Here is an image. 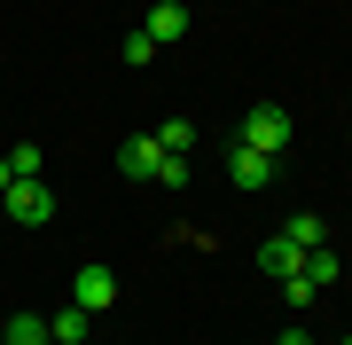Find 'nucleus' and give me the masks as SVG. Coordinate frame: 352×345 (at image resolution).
<instances>
[{
  "mask_svg": "<svg viewBox=\"0 0 352 345\" xmlns=\"http://www.w3.org/2000/svg\"><path fill=\"white\" fill-rule=\"evenodd\" d=\"M235 141H251V149H266V157H289V141H298V126H289V110L258 103V110H243V134H235Z\"/></svg>",
  "mask_w": 352,
  "mask_h": 345,
  "instance_id": "1",
  "label": "nucleus"
},
{
  "mask_svg": "<svg viewBox=\"0 0 352 345\" xmlns=\"http://www.w3.org/2000/svg\"><path fill=\"white\" fill-rule=\"evenodd\" d=\"M0 212H8L16 228H39V220H55V189L47 180H8V189H0Z\"/></svg>",
  "mask_w": 352,
  "mask_h": 345,
  "instance_id": "2",
  "label": "nucleus"
},
{
  "mask_svg": "<svg viewBox=\"0 0 352 345\" xmlns=\"http://www.w3.org/2000/svg\"><path fill=\"white\" fill-rule=\"evenodd\" d=\"M227 180H235L243 196H266L282 180V157H266V149H251V141H235V157H227Z\"/></svg>",
  "mask_w": 352,
  "mask_h": 345,
  "instance_id": "3",
  "label": "nucleus"
},
{
  "mask_svg": "<svg viewBox=\"0 0 352 345\" xmlns=\"http://www.w3.org/2000/svg\"><path fill=\"white\" fill-rule=\"evenodd\" d=\"M71 306H78V314H110V306H118V275L102 267V259H87V267L71 275Z\"/></svg>",
  "mask_w": 352,
  "mask_h": 345,
  "instance_id": "4",
  "label": "nucleus"
},
{
  "mask_svg": "<svg viewBox=\"0 0 352 345\" xmlns=\"http://www.w3.org/2000/svg\"><path fill=\"white\" fill-rule=\"evenodd\" d=\"M298 267H305V251H298V243H289V236H266V243H258V275H274V282H289Z\"/></svg>",
  "mask_w": 352,
  "mask_h": 345,
  "instance_id": "5",
  "label": "nucleus"
},
{
  "mask_svg": "<svg viewBox=\"0 0 352 345\" xmlns=\"http://www.w3.org/2000/svg\"><path fill=\"white\" fill-rule=\"evenodd\" d=\"M141 32H149L157 48H173V39H188V8H180V0H157V8H149V24H141Z\"/></svg>",
  "mask_w": 352,
  "mask_h": 345,
  "instance_id": "6",
  "label": "nucleus"
},
{
  "mask_svg": "<svg viewBox=\"0 0 352 345\" xmlns=\"http://www.w3.org/2000/svg\"><path fill=\"white\" fill-rule=\"evenodd\" d=\"M157 157H164L157 134H133L126 149H118V165H126V180H157Z\"/></svg>",
  "mask_w": 352,
  "mask_h": 345,
  "instance_id": "7",
  "label": "nucleus"
},
{
  "mask_svg": "<svg viewBox=\"0 0 352 345\" xmlns=\"http://www.w3.org/2000/svg\"><path fill=\"white\" fill-rule=\"evenodd\" d=\"M87 330H94V314H78V306H55L47 314V337L55 345H87Z\"/></svg>",
  "mask_w": 352,
  "mask_h": 345,
  "instance_id": "8",
  "label": "nucleus"
},
{
  "mask_svg": "<svg viewBox=\"0 0 352 345\" xmlns=\"http://www.w3.org/2000/svg\"><path fill=\"white\" fill-rule=\"evenodd\" d=\"M282 236L298 243V251H314V243H329V220H321V212H289V220H282Z\"/></svg>",
  "mask_w": 352,
  "mask_h": 345,
  "instance_id": "9",
  "label": "nucleus"
},
{
  "mask_svg": "<svg viewBox=\"0 0 352 345\" xmlns=\"http://www.w3.org/2000/svg\"><path fill=\"white\" fill-rule=\"evenodd\" d=\"M298 275H305V282H314V291H329V282H337V275H344V259H337V251H329V243H314V251H305V267H298Z\"/></svg>",
  "mask_w": 352,
  "mask_h": 345,
  "instance_id": "10",
  "label": "nucleus"
},
{
  "mask_svg": "<svg viewBox=\"0 0 352 345\" xmlns=\"http://www.w3.org/2000/svg\"><path fill=\"white\" fill-rule=\"evenodd\" d=\"M157 149L164 157H188L196 149V126H188V118H164V126H157Z\"/></svg>",
  "mask_w": 352,
  "mask_h": 345,
  "instance_id": "11",
  "label": "nucleus"
},
{
  "mask_svg": "<svg viewBox=\"0 0 352 345\" xmlns=\"http://www.w3.org/2000/svg\"><path fill=\"white\" fill-rule=\"evenodd\" d=\"M39 165H47L39 141H16V149H8V180H39Z\"/></svg>",
  "mask_w": 352,
  "mask_h": 345,
  "instance_id": "12",
  "label": "nucleus"
},
{
  "mask_svg": "<svg viewBox=\"0 0 352 345\" xmlns=\"http://www.w3.org/2000/svg\"><path fill=\"white\" fill-rule=\"evenodd\" d=\"M157 189H188V157H157Z\"/></svg>",
  "mask_w": 352,
  "mask_h": 345,
  "instance_id": "13",
  "label": "nucleus"
},
{
  "mask_svg": "<svg viewBox=\"0 0 352 345\" xmlns=\"http://www.w3.org/2000/svg\"><path fill=\"white\" fill-rule=\"evenodd\" d=\"M126 63H133V71L157 63V39H149V32H126Z\"/></svg>",
  "mask_w": 352,
  "mask_h": 345,
  "instance_id": "14",
  "label": "nucleus"
},
{
  "mask_svg": "<svg viewBox=\"0 0 352 345\" xmlns=\"http://www.w3.org/2000/svg\"><path fill=\"white\" fill-rule=\"evenodd\" d=\"M274 345H314V337H305V330H289V337H274Z\"/></svg>",
  "mask_w": 352,
  "mask_h": 345,
  "instance_id": "15",
  "label": "nucleus"
},
{
  "mask_svg": "<svg viewBox=\"0 0 352 345\" xmlns=\"http://www.w3.org/2000/svg\"><path fill=\"white\" fill-rule=\"evenodd\" d=\"M0 189H8V157H0Z\"/></svg>",
  "mask_w": 352,
  "mask_h": 345,
  "instance_id": "16",
  "label": "nucleus"
},
{
  "mask_svg": "<svg viewBox=\"0 0 352 345\" xmlns=\"http://www.w3.org/2000/svg\"><path fill=\"white\" fill-rule=\"evenodd\" d=\"M0 345H16V337H0Z\"/></svg>",
  "mask_w": 352,
  "mask_h": 345,
  "instance_id": "17",
  "label": "nucleus"
},
{
  "mask_svg": "<svg viewBox=\"0 0 352 345\" xmlns=\"http://www.w3.org/2000/svg\"><path fill=\"white\" fill-rule=\"evenodd\" d=\"M344 345H352V337H344Z\"/></svg>",
  "mask_w": 352,
  "mask_h": 345,
  "instance_id": "18",
  "label": "nucleus"
}]
</instances>
